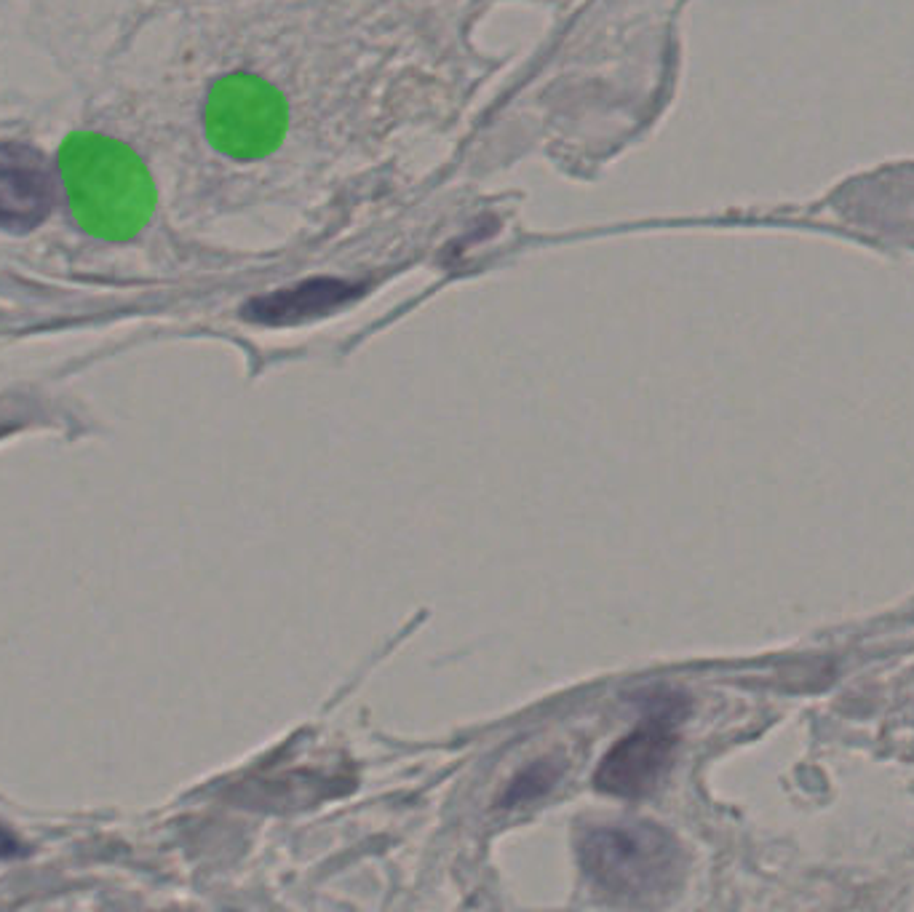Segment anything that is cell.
I'll return each instance as SVG.
<instances>
[{
  "label": "cell",
  "instance_id": "6da1fadb",
  "mask_svg": "<svg viewBox=\"0 0 914 912\" xmlns=\"http://www.w3.org/2000/svg\"><path fill=\"white\" fill-rule=\"evenodd\" d=\"M75 222L107 241L134 236L152 212L156 191L131 150L110 136L75 134L59 156Z\"/></svg>",
  "mask_w": 914,
  "mask_h": 912
},
{
  "label": "cell",
  "instance_id": "7a4b0ae2",
  "mask_svg": "<svg viewBox=\"0 0 914 912\" xmlns=\"http://www.w3.org/2000/svg\"><path fill=\"white\" fill-rule=\"evenodd\" d=\"M585 880L618 901H653L671 893L685 875L679 840L653 822L588 824L577 838Z\"/></svg>",
  "mask_w": 914,
  "mask_h": 912
},
{
  "label": "cell",
  "instance_id": "3957f363",
  "mask_svg": "<svg viewBox=\"0 0 914 912\" xmlns=\"http://www.w3.org/2000/svg\"><path fill=\"white\" fill-rule=\"evenodd\" d=\"M286 131V102L254 75H228L206 102V134L230 159H259Z\"/></svg>",
  "mask_w": 914,
  "mask_h": 912
},
{
  "label": "cell",
  "instance_id": "277c9868",
  "mask_svg": "<svg viewBox=\"0 0 914 912\" xmlns=\"http://www.w3.org/2000/svg\"><path fill=\"white\" fill-rule=\"evenodd\" d=\"M653 704L655 709L645 717V722L616 741L601 757L593 774L599 792L616 798H642L655 790L669 771L677 749L674 725L682 712V701L679 696H663L653 698Z\"/></svg>",
  "mask_w": 914,
  "mask_h": 912
},
{
  "label": "cell",
  "instance_id": "5b68a950",
  "mask_svg": "<svg viewBox=\"0 0 914 912\" xmlns=\"http://www.w3.org/2000/svg\"><path fill=\"white\" fill-rule=\"evenodd\" d=\"M57 201V177L35 147L0 142V230L38 228Z\"/></svg>",
  "mask_w": 914,
  "mask_h": 912
},
{
  "label": "cell",
  "instance_id": "8992f818",
  "mask_svg": "<svg viewBox=\"0 0 914 912\" xmlns=\"http://www.w3.org/2000/svg\"><path fill=\"white\" fill-rule=\"evenodd\" d=\"M359 292L361 286L343 278H311L265 297H254L244 308V316L257 324H297L345 306L359 297Z\"/></svg>",
  "mask_w": 914,
  "mask_h": 912
},
{
  "label": "cell",
  "instance_id": "52a82bcc",
  "mask_svg": "<svg viewBox=\"0 0 914 912\" xmlns=\"http://www.w3.org/2000/svg\"><path fill=\"white\" fill-rule=\"evenodd\" d=\"M556 779V771H551L548 766H532L530 771H524L514 784L511 790L506 792L503 803H522V800H530L540 792H546Z\"/></svg>",
  "mask_w": 914,
  "mask_h": 912
},
{
  "label": "cell",
  "instance_id": "ba28073f",
  "mask_svg": "<svg viewBox=\"0 0 914 912\" xmlns=\"http://www.w3.org/2000/svg\"><path fill=\"white\" fill-rule=\"evenodd\" d=\"M19 854H25L22 843L12 832H6L4 827H0V859H12V856H19Z\"/></svg>",
  "mask_w": 914,
  "mask_h": 912
}]
</instances>
